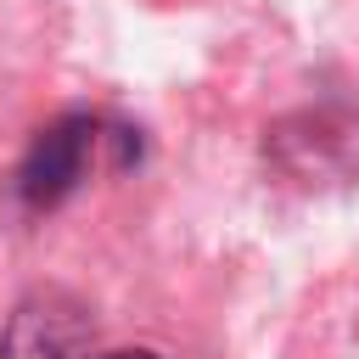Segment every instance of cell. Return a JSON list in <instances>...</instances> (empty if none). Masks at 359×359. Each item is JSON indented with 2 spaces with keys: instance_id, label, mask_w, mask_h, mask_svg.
Here are the masks:
<instances>
[{
  "instance_id": "obj_3",
  "label": "cell",
  "mask_w": 359,
  "mask_h": 359,
  "mask_svg": "<svg viewBox=\"0 0 359 359\" xmlns=\"http://www.w3.org/2000/svg\"><path fill=\"white\" fill-rule=\"evenodd\" d=\"M101 359H157V353H146V348H118V353H101Z\"/></svg>"
},
{
  "instance_id": "obj_1",
  "label": "cell",
  "mask_w": 359,
  "mask_h": 359,
  "mask_svg": "<svg viewBox=\"0 0 359 359\" xmlns=\"http://www.w3.org/2000/svg\"><path fill=\"white\" fill-rule=\"evenodd\" d=\"M123 129H101L95 118H62L50 123L34 146H28V163H22V196L34 208H50L62 202L67 191H79V180L95 168V151L112 146Z\"/></svg>"
},
{
  "instance_id": "obj_2",
  "label": "cell",
  "mask_w": 359,
  "mask_h": 359,
  "mask_svg": "<svg viewBox=\"0 0 359 359\" xmlns=\"http://www.w3.org/2000/svg\"><path fill=\"white\" fill-rule=\"evenodd\" d=\"M0 359H90V314L67 292H34L6 325Z\"/></svg>"
}]
</instances>
